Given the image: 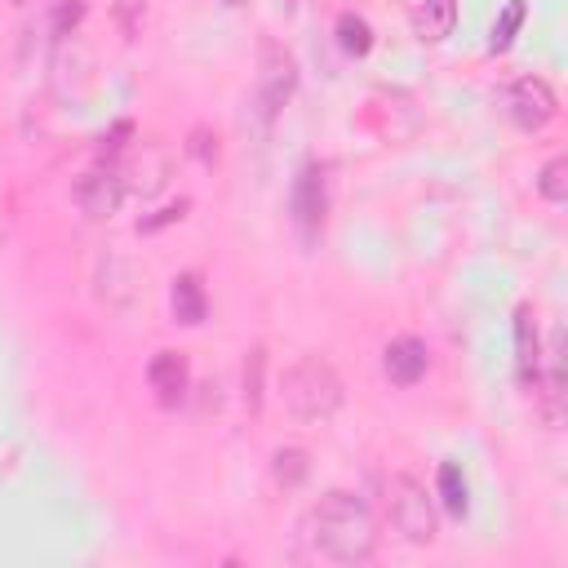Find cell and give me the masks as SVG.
<instances>
[{"label":"cell","instance_id":"cell-17","mask_svg":"<svg viewBox=\"0 0 568 568\" xmlns=\"http://www.w3.org/2000/svg\"><path fill=\"white\" fill-rule=\"evenodd\" d=\"M262 373H266V351L253 346L244 355V408L248 413H262Z\"/></svg>","mask_w":568,"mask_h":568},{"label":"cell","instance_id":"cell-2","mask_svg":"<svg viewBox=\"0 0 568 568\" xmlns=\"http://www.w3.org/2000/svg\"><path fill=\"white\" fill-rule=\"evenodd\" d=\"M284 408L297 417V422H328L342 399H346V386L337 377V368L324 359V355H302L288 373H284Z\"/></svg>","mask_w":568,"mask_h":568},{"label":"cell","instance_id":"cell-4","mask_svg":"<svg viewBox=\"0 0 568 568\" xmlns=\"http://www.w3.org/2000/svg\"><path fill=\"white\" fill-rule=\"evenodd\" d=\"M497 102H501L506 120H510L515 129H524V133H541V129H550L555 115H559V98H555V89H550L541 75H519V80H510V84L497 93Z\"/></svg>","mask_w":568,"mask_h":568},{"label":"cell","instance_id":"cell-14","mask_svg":"<svg viewBox=\"0 0 568 568\" xmlns=\"http://www.w3.org/2000/svg\"><path fill=\"white\" fill-rule=\"evenodd\" d=\"M271 475H275L280 488H297V484L311 475V462H306L302 448H275V457H271Z\"/></svg>","mask_w":568,"mask_h":568},{"label":"cell","instance_id":"cell-8","mask_svg":"<svg viewBox=\"0 0 568 568\" xmlns=\"http://www.w3.org/2000/svg\"><path fill=\"white\" fill-rule=\"evenodd\" d=\"M426 368H430V346H426L422 337L404 333V337H390V342H386V351H382V373H386L390 386H417V382L426 377Z\"/></svg>","mask_w":568,"mask_h":568},{"label":"cell","instance_id":"cell-12","mask_svg":"<svg viewBox=\"0 0 568 568\" xmlns=\"http://www.w3.org/2000/svg\"><path fill=\"white\" fill-rule=\"evenodd\" d=\"M435 493H439V501H444V510H448L453 519H462V515L470 510V493H466V479H462V466H457V462H444V466H439Z\"/></svg>","mask_w":568,"mask_h":568},{"label":"cell","instance_id":"cell-5","mask_svg":"<svg viewBox=\"0 0 568 568\" xmlns=\"http://www.w3.org/2000/svg\"><path fill=\"white\" fill-rule=\"evenodd\" d=\"M124 164L115 155H98L80 178H75V204L84 209V217H111L124 200Z\"/></svg>","mask_w":568,"mask_h":568},{"label":"cell","instance_id":"cell-16","mask_svg":"<svg viewBox=\"0 0 568 568\" xmlns=\"http://www.w3.org/2000/svg\"><path fill=\"white\" fill-rule=\"evenodd\" d=\"M537 191H541V200H550V204H568V160H564V155H555V160L541 164Z\"/></svg>","mask_w":568,"mask_h":568},{"label":"cell","instance_id":"cell-13","mask_svg":"<svg viewBox=\"0 0 568 568\" xmlns=\"http://www.w3.org/2000/svg\"><path fill=\"white\" fill-rule=\"evenodd\" d=\"M453 22H457V0H422V9H417V31H422L426 40H444V36L453 31Z\"/></svg>","mask_w":568,"mask_h":568},{"label":"cell","instance_id":"cell-1","mask_svg":"<svg viewBox=\"0 0 568 568\" xmlns=\"http://www.w3.org/2000/svg\"><path fill=\"white\" fill-rule=\"evenodd\" d=\"M302 532L311 537V546L333 559V564H368L377 555V519L373 510L346 493V488H333L324 493L306 519H302Z\"/></svg>","mask_w":568,"mask_h":568},{"label":"cell","instance_id":"cell-18","mask_svg":"<svg viewBox=\"0 0 568 568\" xmlns=\"http://www.w3.org/2000/svg\"><path fill=\"white\" fill-rule=\"evenodd\" d=\"M524 13H528V4H524V0H510V4L501 9V18L493 22V36H488V49H493V53H501V49H510V40H515V31L524 27Z\"/></svg>","mask_w":568,"mask_h":568},{"label":"cell","instance_id":"cell-3","mask_svg":"<svg viewBox=\"0 0 568 568\" xmlns=\"http://www.w3.org/2000/svg\"><path fill=\"white\" fill-rule=\"evenodd\" d=\"M386 515H390V528L413 541V546H430L435 541V501L426 493L422 479L413 475H390L386 479Z\"/></svg>","mask_w":568,"mask_h":568},{"label":"cell","instance_id":"cell-11","mask_svg":"<svg viewBox=\"0 0 568 568\" xmlns=\"http://www.w3.org/2000/svg\"><path fill=\"white\" fill-rule=\"evenodd\" d=\"M169 306H173V320L178 324H204V315H209L204 284L195 275H178L173 288H169Z\"/></svg>","mask_w":568,"mask_h":568},{"label":"cell","instance_id":"cell-7","mask_svg":"<svg viewBox=\"0 0 568 568\" xmlns=\"http://www.w3.org/2000/svg\"><path fill=\"white\" fill-rule=\"evenodd\" d=\"M288 204H293V226H297V235H302L306 244H315V240H320V226H324V204H328V195H324V169H320V164H306V169L297 173Z\"/></svg>","mask_w":568,"mask_h":568},{"label":"cell","instance_id":"cell-15","mask_svg":"<svg viewBox=\"0 0 568 568\" xmlns=\"http://www.w3.org/2000/svg\"><path fill=\"white\" fill-rule=\"evenodd\" d=\"M337 44H342L351 58H364V53L373 49V31H368V22H364L359 13H342V18H337Z\"/></svg>","mask_w":568,"mask_h":568},{"label":"cell","instance_id":"cell-10","mask_svg":"<svg viewBox=\"0 0 568 568\" xmlns=\"http://www.w3.org/2000/svg\"><path fill=\"white\" fill-rule=\"evenodd\" d=\"M515 368H519V382L524 386H537V373H541V337H537L532 306H519L515 311Z\"/></svg>","mask_w":568,"mask_h":568},{"label":"cell","instance_id":"cell-9","mask_svg":"<svg viewBox=\"0 0 568 568\" xmlns=\"http://www.w3.org/2000/svg\"><path fill=\"white\" fill-rule=\"evenodd\" d=\"M146 386L155 395L160 408H178L191 390V368H186V355L182 351H155L151 364H146Z\"/></svg>","mask_w":568,"mask_h":568},{"label":"cell","instance_id":"cell-6","mask_svg":"<svg viewBox=\"0 0 568 568\" xmlns=\"http://www.w3.org/2000/svg\"><path fill=\"white\" fill-rule=\"evenodd\" d=\"M297 89V62L288 49L280 44H262V71H257V102H262V115H280V106L293 98Z\"/></svg>","mask_w":568,"mask_h":568}]
</instances>
